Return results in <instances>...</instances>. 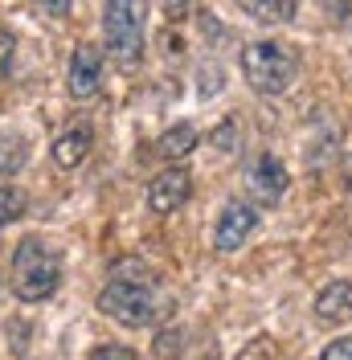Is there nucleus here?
Instances as JSON below:
<instances>
[{"instance_id": "1", "label": "nucleus", "mask_w": 352, "mask_h": 360, "mask_svg": "<svg viewBox=\"0 0 352 360\" xmlns=\"http://www.w3.org/2000/svg\"><path fill=\"white\" fill-rule=\"evenodd\" d=\"M172 299L160 291V283H156L148 270L135 262V274L132 278H123V274H111V283L103 287L99 295V311L115 319L119 328H152L156 319L164 315Z\"/></svg>"}, {"instance_id": "2", "label": "nucleus", "mask_w": 352, "mask_h": 360, "mask_svg": "<svg viewBox=\"0 0 352 360\" xmlns=\"http://www.w3.org/2000/svg\"><path fill=\"white\" fill-rule=\"evenodd\" d=\"M58 283H62V254L45 238H21L13 250V266H8L13 295L21 303H42L58 291Z\"/></svg>"}, {"instance_id": "3", "label": "nucleus", "mask_w": 352, "mask_h": 360, "mask_svg": "<svg viewBox=\"0 0 352 360\" xmlns=\"http://www.w3.org/2000/svg\"><path fill=\"white\" fill-rule=\"evenodd\" d=\"M144 29H148V0H107L103 4V37L107 53L119 70L132 74L144 58Z\"/></svg>"}, {"instance_id": "4", "label": "nucleus", "mask_w": 352, "mask_h": 360, "mask_svg": "<svg viewBox=\"0 0 352 360\" xmlns=\"http://www.w3.org/2000/svg\"><path fill=\"white\" fill-rule=\"evenodd\" d=\"M295 53L283 41H254L242 49V74L258 94H287L295 82Z\"/></svg>"}, {"instance_id": "5", "label": "nucleus", "mask_w": 352, "mask_h": 360, "mask_svg": "<svg viewBox=\"0 0 352 360\" xmlns=\"http://www.w3.org/2000/svg\"><path fill=\"white\" fill-rule=\"evenodd\" d=\"M258 221H263L258 205H250V201H230L225 209H221V217H218V229H213V246H218L221 254L238 250L246 238L258 229Z\"/></svg>"}, {"instance_id": "6", "label": "nucleus", "mask_w": 352, "mask_h": 360, "mask_svg": "<svg viewBox=\"0 0 352 360\" xmlns=\"http://www.w3.org/2000/svg\"><path fill=\"white\" fill-rule=\"evenodd\" d=\"M287 184H291V176H287L283 160L270 156V152H263V156L250 164V172H246V188L254 193L258 205H279L287 193Z\"/></svg>"}, {"instance_id": "7", "label": "nucleus", "mask_w": 352, "mask_h": 360, "mask_svg": "<svg viewBox=\"0 0 352 360\" xmlns=\"http://www.w3.org/2000/svg\"><path fill=\"white\" fill-rule=\"evenodd\" d=\"M103 82V49L99 45H78L70 58V74H66V90L70 98H94Z\"/></svg>"}, {"instance_id": "8", "label": "nucleus", "mask_w": 352, "mask_h": 360, "mask_svg": "<svg viewBox=\"0 0 352 360\" xmlns=\"http://www.w3.org/2000/svg\"><path fill=\"white\" fill-rule=\"evenodd\" d=\"M189 197H193V176H189L184 168H168V172H160V176L148 184V209L160 213V217L176 213Z\"/></svg>"}, {"instance_id": "9", "label": "nucleus", "mask_w": 352, "mask_h": 360, "mask_svg": "<svg viewBox=\"0 0 352 360\" xmlns=\"http://www.w3.org/2000/svg\"><path fill=\"white\" fill-rule=\"evenodd\" d=\"M315 319L320 323H352V278H332L315 295Z\"/></svg>"}, {"instance_id": "10", "label": "nucleus", "mask_w": 352, "mask_h": 360, "mask_svg": "<svg viewBox=\"0 0 352 360\" xmlns=\"http://www.w3.org/2000/svg\"><path fill=\"white\" fill-rule=\"evenodd\" d=\"M90 143H94V135H90L87 123H78V127H70V131H62L58 139H54V148H49V156H54V164L58 168H78L82 160L90 156Z\"/></svg>"}, {"instance_id": "11", "label": "nucleus", "mask_w": 352, "mask_h": 360, "mask_svg": "<svg viewBox=\"0 0 352 360\" xmlns=\"http://www.w3.org/2000/svg\"><path fill=\"white\" fill-rule=\"evenodd\" d=\"M29 160V139L17 127H0V176H17Z\"/></svg>"}, {"instance_id": "12", "label": "nucleus", "mask_w": 352, "mask_h": 360, "mask_svg": "<svg viewBox=\"0 0 352 360\" xmlns=\"http://www.w3.org/2000/svg\"><path fill=\"white\" fill-rule=\"evenodd\" d=\"M201 135L193 123H176V127H168V131L160 135V156L164 160H189L193 152H197Z\"/></svg>"}, {"instance_id": "13", "label": "nucleus", "mask_w": 352, "mask_h": 360, "mask_svg": "<svg viewBox=\"0 0 352 360\" xmlns=\"http://www.w3.org/2000/svg\"><path fill=\"white\" fill-rule=\"evenodd\" d=\"M238 4L263 25H287L299 8V0H238Z\"/></svg>"}, {"instance_id": "14", "label": "nucleus", "mask_w": 352, "mask_h": 360, "mask_svg": "<svg viewBox=\"0 0 352 360\" xmlns=\"http://www.w3.org/2000/svg\"><path fill=\"white\" fill-rule=\"evenodd\" d=\"M25 209H29V197H25L17 184L0 188V229H4V225H13L17 217H25Z\"/></svg>"}, {"instance_id": "15", "label": "nucleus", "mask_w": 352, "mask_h": 360, "mask_svg": "<svg viewBox=\"0 0 352 360\" xmlns=\"http://www.w3.org/2000/svg\"><path fill=\"white\" fill-rule=\"evenodd\" d=\"M209 139H213V148H218V152H238V123H234V119H225Z\"/></svg>"}, {"instance_id": "16", "label": "nucleus", "mask_w": 352, "mask_h": 360, "mask_svg": "<svg viewBox=\"0 0 352 360\" xmlns=\"http://www.w3.org/2000/svg\"><path fill=\"white\" fill-rule=\"evenodd\" d=\"M87 360H139V356H135L127 344H99V348H90Z\"/></svg>"}, {"instance_id": "17", "label": "nucleus", "mask_w": 352, "mask_h": 360, "mask_svg": "<svg viewBox=\"0 0 352 360\" xmlns=\"http://www.w3.org/2000/svg\"><path fill=\"white\" fill-rule=\"evenodd\" d=\"M13 49H17L13 29H0V82H4V74L13 70Z\"/></svg>"}, {"instance_id": "18", "label": "nucleus", "mask_w": 352, "mask_h": 360, "mask_svg": "<svg viewBox=\"0 0 352 360\" xmlns=\"http://www.w3.org/2000/svg\"><path fill=\"white\" fill-rule=\"evenodd\" d=\"M176 352H180V332H160V336H156V356H176Z\"/></svg>"}, {"instance_id": "19", "label": "nucleus", "mask_w": 352, "mask_h": 360, "mask_svg": "<svg viewBox=\"0 0 352 360\" xmlns=\"http://www.w3.org/2000/svg\"><path fill=\"white\" fill-rule=\"evenodd\" d=\"M320 360H352V336H344V340H332L328 348L320 352Z\"/></svg>"}, {"instance_id": "20", "label": "nucleus", "mask_w": 352, "mask_h": 360, "mask_svg": "<svg viewBox=\"0 0 352 360\" xmlns=\"http://www.w3.org/2000/svg\"><path fill=\"white\" fill-rule=\"evenodd\" d=\"M238 360H270V340L258 336V340H250V348H246Z\"/></svg>"}, {"instance_id": "21", "label": "nucleus", "mask_w": 352, "mask_h": 360, "mask_svg": "<svg viewBox=\"0 0 352 360\" xmlns=\"http://www.w3.org/2000/svg\"><path fill=\"white\" fill-rule=\"evenodd\" d=\"M184 4H189V0H164V8H168V17H172V21L184 17Z\"/></svg>"}, {"instance_id": "22", "label": "nucleus", "mask_w": 352, "mask_h": 360, "mask_svg": "<svg viewBox=\"0 0 352 360\" xmlns=\"http://www.w3.org/2000/svg\"><path fill=\"white\" fill-rule=\"evenodd\" d=\"M33 4H42V8H49V13H66L70 0H33Z\"/></svg>"}]
</instances>
